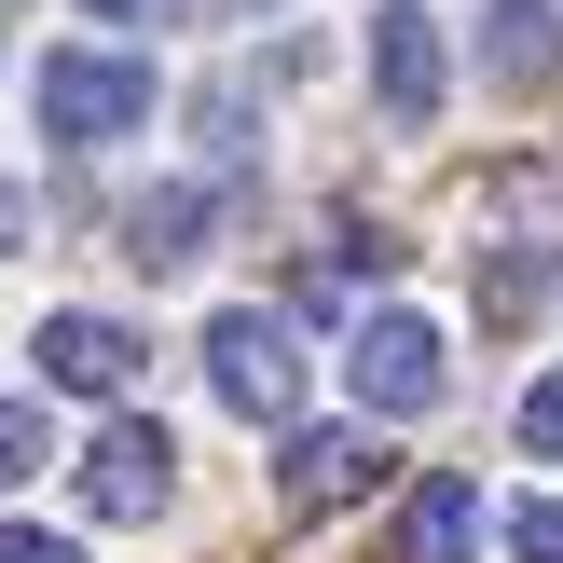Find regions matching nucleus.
Returning a JSON list of instances; mask_svg holds the SVG:
<instances>
[{
    "label": "nucleus",
    "mask_w": 563,
    "mask_h": 563,
    "mask_svg": "<svg viewBox=\"0 0 563 563\" xmlns=\"http://www.w3.org/2000/svg\"><path fill=\"white\" fill-rule=\"evenodd\" d=\"M27 467H42V412H27V399H0V495H14Z\"/></svg>",
    "instance_id": "nucleus-13"
},
{
    "label": "nucleus",
    "mask_w": 563,
    "mask_h": 563,
    "mask_svg": "<svg viewBox=\"0 0 563 563\" xmlns=\"http://www.w3.org/2000/svg\"><path fill=\"white\" fill-rule=\"evenodd\" d=\"M27 357H42L55 399H124V385H137V330H124V317H97V302L42 317V344H27Z\"/></svg>",
    "instance_id": "nucleus-7"
},
{
    "label": "nucleus",
    "mask_w": 563,
    "mask_h": 563,
    "mask_svg": "<svg viewBox=\"0 0 563 563\" xmlns=\"http://www.w3.org/2000/svg\"><path fill=\"white\" fill-rule=\"evenodd\" d=\"M207 220H220V192H207V179L137 192V207H124V262H137V275H192V262H207Z\"/></svg>",
    "instance_id": "nucleus-8"
},
{
    "label": "nucleus",
    "mask_w": 563,
    "mask_h": 563,
    "mask_svg": "<svg viewBox=\"0 0 563 563\" xmlns=\"http://www.w3.org/2000/svg\"><path fill=\"white\" fill-rule=\"evenodd\" d=\"M467 550H482V495H467L454 467H427L412 509H399V563H467Z\"/></svg>",
    "instance_id": "nucleus-10"
},
{
    "label": "nucleus",
    "mask_w": 563,
    "mask_h": 563,
    "mask_svg": "<svg viewBox=\"0 0 563 563\" xmlns=\"http://www.w3.org/2000/svg\"><path fill=\"white\" fill-rule=\"evenodd\" d=\"M0 14H14V0H0Z\"/></svg>",
    "instance_id": "nucleus-19"
},
{
    "label": "nucleus",
    "mask_w": 563,
    "mask_h": 563,
    "mask_svg": "<svg viewBox=\"0 0 563 563\" xmlns=\"http://www.w3.org/2000/svg\"><path fill=\"white\" fill-rule=\"evenodd\" d=\"M192 124H207L220 165H247V97H234V82H220V97H192Z\"/></svg>",
    "instance_id": "nucleus-14"
},
{
    "label": "nucleus",
    "mask_w": 563,
    "mask_h": 563,
    "mask_svg": "<svg viewBox=\"0 0 563 563\" xmlns=\"http://www.w3.org/2000/svg\"><path fill=\"white\" fill-rule=\"evenodd\" d=\"M344 385H357V412H440V385H454V357H440V317H412V302L357 317Z\"/></svg>",
    "instance_id": "nucleus-3"
},
{
    "label": "nucleus",
    "mask_w": 563,
    "mask_h": 563,
    "mask_svg": "<svg viewBox=\"0 0 563 563\" xmlns=\"http://www.w3.org/2000/svg\"><path fill=\"white\" fill-rule=\"evenodd\" d=\"M165 495H179V440H165L152 412H110L97 454H82V509L97 522H152Z\"/></svg>",
    "instance_id": "nucleus-6"
},
{
    "label": "nucleus",
    "mask_w": 563,
    "mask_h": 563,
    "mask_svg": "<svg viewBox=\"0 0 563 563\" xmlns=\"http://www.w3.org/2000/svg\"><path fill=\"white\" fill-rule=\"evenodd\" d=\"M207 385H220V412H247V427H289V412H302V344H289V317L220 302V317H207Z\"/></svg>",
    "instance_id": "nucleus-1"
},
{
    "label": "nucleus",
    "mask_w": 563,
    "mask_h": 563,
    "mask_svg": "<svg viewBox=\"0 0 563 563\" xmlns=\"http://www.w3.org/2000/svg\"><path fill=\"white\" fill-rule=\"evenodd\" d=\"M357 495H385V440L372 427H289L275 509H289V522H330V509H357Z\"/></svg>",
    "instance_id": "nucleus-4"
},
{
    "label": "nucleus",
    "mask_w": 563,
    "mask_h": 563,
    "mask_svg": "<svg viewBox=\"0 0 563 563\" xmlns=\"http://www.w3.org/2000/svg\"><path fill=\"white\" fill-rule=\"evenodd\" d=\"M0 563H82L69 537H42V522H0Z\"/></svg>",
    "instance_id": "nucleus-15"
},
{
    "label": "nucleus",
    "mask_w": 563,
    "mask_h": 563,
    "mask_svg": "<svg viewBox=\"0 0 563 563\" xmlns=\"http://www.w3.org/2000/svg\"><path fill=\"white\" fill-rule=\"evenodd\" d=\"M82 14H110V27H152V14H165V0H82Z\"/></svg>",
    "instance_id": "nucleus-17"
},
{
    "label": "nucleus",
    "mask_w": 563,
    "mask_h": 563,
    "mask_svg": "<svg viewBox=\"0 0 563 563\" xmlns=\"http://www.w3.org/2000/svg\"><path fill=\"white\" fill-rule=\"evenodd\" d=\"M482 69L509 82V97L563 82V14H550V0H482Z\"/></svg>",
    "instance_id": "nucleus-9"
},
{
    "label": "nucleus",
    "mask_w": 563,
    "mask_h": 563,
    "mask_svg": "<svg viewBox=\"0 0 563 563\" xmlns=\"http://www.w3.org/2000/svg\"><path fill=\"white\" fill-rule=\"evenodd\" d=\"M220 14H275V0H220Z\"/></svg>",
    "instance_id": "nucleus-18"
},
{
    "label": "nucleus",
    "mask_w": 563,
    "mask_h": 563,
    "mask_svg": "<svg viewBox=\"0 0 563 563\" xmlns=\"http://www.w3.org/2000/svg\"><path fill=\"white\" fill-rule=\"evenodd\" d=\"M509 563H563V495H522L509 509Z\"/></svg>",
    "instance_id": "nucleus-11"
},
{
    "label": "nucleus",
    "mask_w": 563,
    "mask_h": 563,
    "mask_svg": "<svg viewBox=\"0 0 563 563\" xmlns=\"http://www.w3.org/2000/svg\"><path fill=\"white\" fill-rule=\"evenodd\" d=\"M372 97H385V124H440V97H454V42H440L427 0H385V14H372Z\"/></svg>",
    "instance_id": "nucleus-5"
},
{
    "label": "nucleus",
    "mask_w": 563,
    "mask_h": 563,
    "mask_svg": "<svg viewBox=\"0 0 563 563\" xmlns=\"http://www.w3.org/2000/svg\"><path fill=\"white\" fill-rule=\"evenodd\" d=\"M14 247H27V192L0 179V262H14Z\"/></svg>",
    "instance_id": "nucleus-16"
},
{
    "label": "nucleus",
    "mask_w": 563,
    "mask_h": 563,
    "mask_svg": "<svg viewBox=\"0 0 563 563\" xmlns=\"http://www.w3.org/2000/svg\"><path fill=\"white\" fill-rule=\"evenodd\" d=\"M522 454H550V467H563V372L522 385Z\"/></svg>",
    "instance_id": "nucleus-12"
},
{
    "label": "nucleus",
    "mask_w": 563,
    "mask_h": 563,
    "mask_svg": "<svg viewBox=\"0 0 563 563\" xmlns=\"http://www.w3.org/2000/svg\"><path fill=\"white\" fill-rule=\"evenodd\" d=\"M152 124V55H42V137L97 152V137Z\"/></svg>",
    "instance_id": "nucleus-2"
}]
</instances>
